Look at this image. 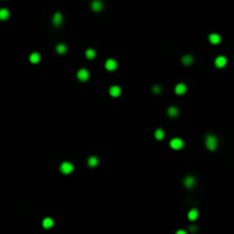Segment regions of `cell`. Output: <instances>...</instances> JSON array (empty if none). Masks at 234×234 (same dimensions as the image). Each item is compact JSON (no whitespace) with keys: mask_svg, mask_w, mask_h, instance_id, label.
<instances>
[{"mask_svg":"<svg viewBox=\"0 0 234 234\" xmlns=\"http://www.w3.org/2000/svg\"><path fill=\"white\" fill-rule=\"evenodd\" d=\"M182 62H183V64H185V65H190V64H192V62H193V56L186 55V56H184V57L182 58Z\"/></svg>","mask_w":234,"mask_h":234,"instance_id":"18","label":"cell"},{"mask_svg":"<svg viewBox=\"0 0 234 234\" xmlns=\"http://www.w3.org/2000/svg\"><path fill=\"white\" fill-rule=\"evenodd\" d=\"M88 165H89V167H95V166H97V165H98L97 158H96V156H90V158L88 159Z\"/></svg>","mask_w":234,"mask_h":234,"instance_id":"19","label":"cell"},{"mask_svg":"<svg viewBox=\"0 0 234 234\" xmlns=\"http://www.w3.org/2000/svg\"><path fill=\"white\" fill-rule=\"evenodd\" d=\"M205 145L208 147V150L215 151L216 147H217V139H216V137L212 136V135H208L207 138H205Z\"/></svg>","mask_w":234,"mask_h":234,"instance_id":"1","label":"cell"},{"mask_svg":"<svg viewBox=\"0 0 234 234\" xmlns=\"http://www.w3.org/2000/svg\"><path fill=\"white\" fill-rule=\"evenodd\" d=\"M190 230H191V231H192V232H195V230H197V227H195V226H191V227H190Z\"/></svg>","mask_w":234,"mask_h":234,"instance_id":"24","label":"cell"},{"mask_svg":"<svg viewBox=\"0 0 234 234\" xmlns=\"http://www.w3.org/2000/svg\"><path fill=\"white\" fill-rule=\"evenodd\" d=\"M153 91H154V93H156V94H159V93L161 91V89H160V87H159V86H154V87H153Z\"/></svg>","mask_w":234,"mask_h":234,"instance_id":"23","label":"cell"},{"mask_svg":"<svg viewBox=\"0 0 234 234\" xmlns=\"http://www.w3.org/2000/svg\"><path fill=\"white\" fill-rule=\"evenodd\" d=\"M95 56H96V52L94 49H88L87 52H86V57L88 59H94Z\"/></svg>","mask_w":234,"mask_h":234,"instance_id":"22","label":"cell"},{"mask_svg":"<svg viewBox=\"0 0 234 234\" xmlns=\"http://www.w3.org/2000/svg\"><path fill=\"white\" fill-rule=\"evenodd\" d=\"M42 225H44L45 229H50L54 225V220L52 218H45L44 222H42Z\"/></svg>","mask_w":234,"mask_h":234,"instance_id":"15","label":"cell"},{"mask_svg":"<svg viewBox=\"0 0 234 234\" xmlns=\"http://www.w3.org/2000/svg\"><path fill=\"white\" fill-rule=\"evenodd\" d=\"M194 183H195V179L192 177V176H188L184 179V185L187 187V188H192L194 186Z\"/></svg>","mask_w":234,"mask_h":234,"instance_id":"8","label":"cell"},{"mask_svg":"<svg viewBox=\"0 0 234 234\" xmlns=\"http://www.w3.org/2000/svg\"><path fill=\"white\" fill-rule=\"evenodd\" d=\"M56 52H57L58 54H65V53H66V46H65L64 44H58V45L56 46Z\"/></svg>","mask_w":234,"mask_h":234,"instance_id":"17","label":"cell"},{"mask_svg":"<svg viewBox=\"0 0 234 234\" xmlns=\"http://www.w3.org/2000/svg\"><path fill=\"white\" fill-rule=\"evenodd\" d=\"M62 21H63V17H62V15H61L59 13H56V14L54 15V17H53V23H54V25H56V27H59V25L62 24Z\"/></svg>","mask_w":234,"mask_h":234,"instance_id":"11","label":"cell"},{"mask_svg":"<svg viewBox=\"0 0 234 234\" xmlns=\"http://www.w3.org/2000/svg\"><path fill=\"white\" fill-rule=\"evenodd\" d=\"M198 216H199V212H198L197 209L190 210V212H188V219H190V220H195V219L198 218Z\"/></svg>","mask_w":234,"mask_h":234,"instance_id":"14","label":"cell"},{"mask_svg":"<svg viewBox=\"0 0 234 234\" xmlns=\"http://www.w3.org/2000/svg\"><path fill=\"white\" fill-rule=\"evenodd\" d=\"M163 137H165V131H163L162 129L155 130V138H156V139L161 141V139H163Z\"/></svg>","mask_w":234,"mask_h":234,"instance_id":"21","label":"cell"},{"mask_svg":"<svg viewBox=\"0 0 234 234\" xmlns=\"http://www.w3.org/2000/svg\"><path fill=\"white\" fill-rule=\"evenodd\" d=\"M102 8H103L102 1H99V0H94V1L91 2V9H93L94 12H101Z\"/></svg>","mask_w":234,"mask_h":234,"instance_id":"6","label":"cell"},{"mask_svg":"<svg viewBox=\"0 0 234 234\" xmlns=\"http://www.w3.org/2000/svg\"><path fill=\"white\" fill-rule=\"evenodd\" d=\"M30 62L33 63V64L39 63V62H40V55H39L38 53H32V54L30 55Z\"/></svg>","mask_w":234,"mask_h":234,"instance_id":"13","label":"cell"},{"mask_svg":"<svg viewBox=\"0 0 234 234\" xmlns=\"http://www.w3.org/2000/svg\"><path fill=\"white\" fill-rule=\"evenodd\" d=\"M177 234H185V231H177Z\"/></svg>","mask_w":234,"mask_h":234,"instance_id":"25","label":"cell"},{"mask_svg":"<svg viewBox=\"0 0 234 234\" xmlns=\"http://www.w3.org/2000/svg\"><path fill=\"white\" fill-rule=\"evenodd\" d=\"M120 94H121L120 87H118V86H112V87L110 88V95H111L112 97H118Z\"/></svg>","mask_w":234,"mask_h":234,"instance_id":"10","label":"cell"},{"mask_svg":"<svg viewBox=\"0 0 234 234\" xmlns=\"http://www.w3.org/2000/svg\"><path fill=\"white\" fill-rule=\"evenodd\" d=\"M9 17V12L7 10V9H1L0 10V18L2 20V21H5V20H7Z\"/></svg>","mask_w":234,"mask_h":234,"instance_id":"20","label":"cell"},{"mask_svg":"<svg viewBox=\"0 0 234 234\" xmlns=\"http://www.w3.org/2000/svg\"><path fill=\"white\" fill-rule=\"evenodd\" d=\"M61 171L63 173V174H65V175H67V174H70V173H72L73 171V169H74V167H73V165L71 163V162H63L62 165H61Z\"/></svg>","mask_w":234,"mask_h":234,"instance_id":"2","label":"cell"},{"mask_svg":"<svg viewBox=\"0 0 234 234\" xmlns=\"http://www.w3.org/2000/svg\"><path fill=\"white\" fill-rule=\"evenodd\" d=\"M209 41L212 44V45H217L220 42V35H218L217 33H212L209 35Z\"/></svg>","mask_w":234,"mask_h":234,"instance_id":"9","label":"cell"},{"mask_svg":"<svg viewBox=\"0 0 234 234\" xmlns=\"http://www.w3.org/2000/svg\"><path fill=\"white\" fill-rule=\"evenodd\" d=\"M170 146L174 150H180L182 147L184 146V143H183V141L180 138H174L170 142Z\"/></svg>","mask_w":234,"mask_h":234,"instance_id":"3","label":"cell"},{"mask_svg":"<svg viewBox=\"0 0 234 234\" xmlns=\"http://www.w3.org/2000/svg\"><path fill=\"white\" fill-rule=\"evenodd\" d=\"M77 77H78V79H79L80 81H87L88 78H89V72H88L86 69H81V70H79Z\"/></svg>","mask_w":234,"mask_h":234,"instance_id":"4","label":"cell"},{"mask_svg":"<svg viewBox=\"0 0 234 234\" xmlns=\"http://www.w3.org/2000/svg\"><path fill=\"white\" fill-rule=\"evenodd\" d=\"M168 116L171 118H175L178 116V110H177L176 106H170V107L168 109Z\"/></svg>","mask_w":234,"mask_h":234,"instance_id":"16","label":"cell"},{"mask_svg":"<svg viewBox=\"0 0 234 234\" xmlns=\"http://www.w3.org/2000/svg\"><path fill=\"white\" fill-rule=\"evenodd\" d=\"M226 57H224V56H218L217 58H216V61H215V64H216V66L217 67H224L225 65H226Z\"/></svg>","mask_w":234,"mask_h":234,"instance_id":"7","label":"cell"},{"mask_svg":"<svg viewBox=\"0 0 234 234\" xmlns=\"http://www.w3.org/2000/svg\"><path fill=\"white\" fill-rule=\"evenodd\" d=\"M186 91V86L184 84H178L175 88V93L177 95H183Z\"/></svg>","mask_w":234,"mask_h":234,"instance_id":"12","label":"cell"},{"mask_svg":"<svg viewBox=\"0 0 234 234\" xmlns=\"http://www.w3.org/2000/svg\"><path fill=\"white\" fill-rule=\"evenodd\" d=\"M105 67H106V70H109V71H114L118 67L117 61H114V59H107L106 63H105Z\"/></svg>","mask_w":234,"mask_h":234,"instance_id":"5","label":"cell"}]
</instances>
